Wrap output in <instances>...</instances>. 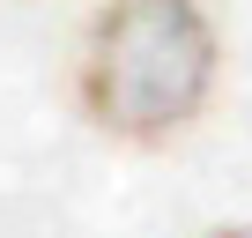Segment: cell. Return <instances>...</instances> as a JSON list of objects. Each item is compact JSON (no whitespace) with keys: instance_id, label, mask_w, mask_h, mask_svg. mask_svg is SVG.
I'll list each match as a JSON object with an SVG mask.
<instances>
[{"instance_id":"cell-2","label":"cell","mask_w":252,"mask_h":238,"mask_svg":"<svg viewBox=\"0 0 252 238\" xmlns=\"http://www.w3.org/2000/svg\"><path fill=\"white\" fill-rule=\"evenodd\" d=\"M208 238H252V223H230V231H208Z\"/></svg>"},{"instance_id":"cell-1","label":"cell","mask_w":252,"mask_h":238,"mask_svg":"<svg viewBox=\"0 0 252 238\" xmlns=\"http://www.w3.org/2000/svg\"><path fill=\"white\" fill-rule=\"evenodd\" d=\"M222 38L200 0H104L82 45V112L111 142L156 149L208 112Z\"/></svg>"}]
</instances>
